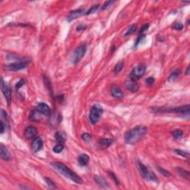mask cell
Listing matches in <instances>:
<instances>
[{"mask_svg":"<svg viewBox=\"0 0 190 190\" xmlns=\"http://www.w3.org/2000/svg\"><path fill=\"white\" fill-rule=\"evenodd\" d=\"M147 132V128L144 125H138L128 130L124 135V141L126 144L134 145L139 142Z\"/></svg>","mask_w":190,"mask_h":190,"instance_id":"cell-1","label":"cell"},{"mask_svg":"<svg viewBox=\"0 0 190 190\" xmlns=\"http://www.w3.org/2000/svg\"><path fill=\"white\" fill-rule=\"evenodd\" d=\"M51 165L60 174H62V175L65 176V177L68 178L73 182L76 183L77 184H82L83 183L82 178L77 174H76L74 172L70 169L68 166L64 164V163H61V162H51Z\"/></svg>","mask_w":190,"mask_h":190,"instance_id":"cell-2","label":"cell"},{"mask_svg":"<svg viewBox=\"0 0 190 190\" xmlns=\"http://www.w3.org/2000/svg\"><path fill=\"white\" fill-rule=\"evenodd\" d=\"M138 170L140 172L141 177L144 179L147 180L149 181H153V182L158 183V179H157V176L154 174L152 172L149 171L144 164L141 163H138Z\"/></svg>","mask_w":190,"mask_h":190,"instance_id":"cell-3","label":"cell"},{"mask_svg":"<svg viewBox=\"0 0 190 190\" xmlns=\"http://www.w3.org/2000/svg\"><path fill=\"white\" fill-rule=\"evenodd\" d=\"M103 113V109L100 105H94L91 107L89 114V120L92 125H95L102 117Z\"/></svg>","mask_w":190,"mask_h":190,"instance_id":"cell-4","label":"cell"},{"mask_svg":"<svg viewBox=\"0 0 190 190\" xmlns=\"http://www.w3.org/2000/svg\"><path fill=\"white\" fill-rule=\"evenodd\" d=\"M146 68L144 65H139L135 67L132 70V73L129 75L130 79L132 81H136L139 79L146 73Z\"/></svg>","mask_w":190,"mask_h":190,"instance_id":"cell-5","label":"cell"},{"mask_svg":"<svg viewBox=\"0 0 190 190\" xmlns=\"http://www.w3.org/2000/svg\"><path fill=\"white\" fill-rule=\"evenodd\" d=\"M30 60H22L19 61V62H13V63L9 64V65H5V68L7 70L11 71H20V70L24 69V68H27L29 65Z\"/></svg>","mask_w":190,"mask_h":190,"instance_id":"cell-6","label":"cell"},{"mask_svg":"<svg viewBox=\"0 0 190 190\" xmlns=\"http://www.w3.org/2000/svg\"><path fill=\"white\" fill-rule=\"evenodd\" d=\"M87 48L85 44H82L77 48L75 51H74L73 54V62L74 64H77L79 61L84 57L86 53Z\"/></svg>","mask_w":190,"mask_h":190,"instance_id":"cell-7","label":"cell"},{"mask_svg":"<svg viewBox=\"0 0 190 190\" xmlns=\"http://www.w3.org/2000/svg\"><path fill=\"white\" fill-rule=\"evenodd\" d=\"M1 88H2V91L4 94L5 100H6L7 103H8V106H10L11 103V91L10 87L8 86V84H6L4 82L3 79H2V83H1Z\"/></svg>","mask_w":190,"mask_h":190,"instance_id":"cell-8","label":"cell"},{"mask_svg":"<svg viewBox=\"0 0 190 190\" xmlns=\"http://www.w3.org/2000/svg\"><path fill=\"white\" fill-rule=\"evenodd\" d=\"M37 109L43 115L46 116V117H49L51 115V110L50 107L48 106L46 103H41L37 106Z\"/></svg>","mask_w":190,"mask_h":190,"instance_id":"cell-9","label":"cell"},{"mask_svg":"<svg viewBox=\"0 0 190 190\" xmlns=\"http://www.w3.org/2000/svg\"><path fill=\"white\" fill-rule=\"evenodd\" d=\"M0 156H1V158L5 161H9L12 158L9 150L3 144L0 145Z\"/></svg>","mask_w":190,"mask_h":190,"instance_id":"cell-10","label":"cell"},{"mask_svg":"<svg viewBox=\"0 0 190 190\" xmlns=\"http://www.w3.org/2000/svg\"><path fill=\"white\" fill-rule=\"evenodd\" d=\"M43 140L40 137H37V138H35L32 141L31 149L33 152H37L43 148Z\"/></svg>","mask_w":190,"mask_h":190,"instance_id":"cell-11","label":"cell"},{"mask_svg":"<svg viewBox=\"0 0 190 190\" xmlns=\"http://www.w3.org/2000/svg\"><path fill=\"white\" fill-rule=\"evenodd\" d=\"M83 12H84V10L83 9H77L74 10V11H71L69 14H68V17H67V20L68 22H71V21L74 20L77 18L82 16L83 14Z\"/></svg>","mask_w":190,"mask_h":190,"instance_id":"cell-12","label":"cell"},{"mask_svg":"<svg viewBox=\"0 0 190 190\" xmlns=\"http://www.w3.org/2000/svg\"><path fill=\"white\" fill-rule=\"evenodd\" d=\"M37 133V128H35L33 126H28L26 128L25 130V137L28 139H31V138H34Z\"/></svg>","mask_w":190,"mask_h":190,"instance_id":"cell-13","label":"cell"},{"mask_svg":"<svg viewBox=\"0 0 190 190\" xmlns=\"http://www.w3.org/2000/svg\"><path fill=\"white\" fill-rule=\"evenodd\" d=\"M94 180L95 182L97 183L100 186L106 189L110 188L108 183L107 182V181H106L103 177H101V176L99 175H95L94 177Z\"/></svg>","mask_w":190,"mask_h":190,"instance_id":"cell-14","label":"cell"},{"mask_svg":"<svg viewBox=\"0 0 190 190\" xmlns=\"http://www.w3.org/2000/svg\"><path fill=\"white\" fill-rule=\"evenodd\" d=\"M111 95H112V97H115V98L121 99L124 97L123 92L122 90L117 86H113L112 87H111Z\"/></svg>","mask_w":190,"mask_h":190,"instance_id":"cell-15","label":"cell"},{"mask_svg":"<svg viewBox=\"0 0 190 190\" xmlns=\"http://www.w3.org/2000/svg\"><path fill=\"white\" fill-rule=\"evenodd\" d=\"M114 140L109 138H103L99 140V146L102 149H107L113 143Z\"/></svg>","mask_w":190,"mask_h":190,"instance_id":"cell-16","label":"cell"},{"mask_svg":"<svg viewBox=\"0 0 190 190\" xmlns=\"http://www.w3.org/2000/svg\"><path fill=\"white\" fill-rule=\"evenodd\" d=\"M125 87H126V89L128 91H130L131 92H133V93L137 92L138 91V89H139V86L135 82V81L132 80L127 82L125 83Z\"/></svg>","mask_w":190,"mask_h":190,"instance_id":"cell-17","label":"cell"},{"mask_svg":"<svg viewBox=\"0 0 190 190\" xmlns=\"http://www.w3.org/2000/svg\"><path fill=\"white\" fill-rule=\"evenodd\" d=\"M41 115L43 114L38 111V110H33V111L30 112V116H29V119L30 121H33V122H38L41 120Z\"/></svg>","mask_w":190,"mask_h":190,"instance_id":"cell-18","label":"cell"},{"mask_svg":"<svg viewBox=\"0 0 190 190\" xmlns=\"http://www.w3.org/2000/svg\"><path fill=\"white\" fill-rule=\"evenodd\" d=\"M89 159L90 158H89V156L88 155H86V154H82L78 157V162H79V165H81V166H87L89 162Z\"/></svg>","mask_w":190,"mask_h":190,"instance_id":"cell-19","label":"cell"},{"mask_svg":"<svg viewBox=\"0 0 190 190\" xmlns=\"http://www.w3.org/2000/svg\"><path fill=\"white\" fill-rule=\"evenodd\" d=\"M175 170L180 176H181L184 178H186V179H189V171L184 169L181 168V167H176Z\"/></svg>","mask_w":190,"mask_h":190,"instance_id":"cell-20","label":"cell"},{"mask_svg":"<svg viewBox=\"0 0 190 190\" xmlns=\"http://www.w3.org/2000/svg\"><path fill=\"white\" fill-rule=\"evenodd\" d=\"M0 117H1V121L5 123V126L9 127V121H8V117L7 112L4 109L0 110Z\"/></svg>","mask_w":190,"mask_h":190,"instance_id":"cell-21","label":"cell"},{"mask_svg":"<svg viewBox=\"0 0 190 190\" xmlns=\"http://www.w3.org/2000/svg\"><path fill=\"white\" fill-rule=\"evenodd\" d=\"M137 28H138V26H137L136 24H133L132 26H131L128 29H127L125 33H124V36H125V37H128V36L133 34V33L136 31Z\"/></svg>","mask_w":190,"mask_h":190,"instance_id":"cell-22","label":"cell"},{"mask_svg":"<svg viewBox=\"0 0 190 190\" xmlns=\"http://www.w3.org/2000/svg\"><path fill=\"white\" fill-rule=\"evenodd\" d=\"M55 139L59 143H62V144L64 143V142L65 141V137H64L63 135H62V134L60 133V132H57V133L55 134Z\"/></svg>","mask_w":190,"mask_h":190,"instance_id":"cell-23","label":"cell"},{"mask_svg":"<svg viewBox=\"0 0 190 190\" xmlns=\"http://www.w3.org/2000/svg\"><path fill=\"white\" fill-rule=\"evenodd\" d=\"M172 135L175 139H180L184 135V132L181 129H175L172 132Z\"/></svg>","mask_w":190,"mask_h":190,"instance_id":"cell-24","label":"cell"},{"mask_svg":"<svg viewBox=\"0 0 190 190\" xmlns=\"http://www.w3.org/2000/svg\"><path fill=\"white\" fill-rule=\"evenodd\" d=\"M123 65H124V63L123 62H122V61L117 62V63L116 64L115 67H114V73L115 74L120 73V72L122 71L123 68Z\"/></svg>","mask_w":190,"mask_h":190,"instance_id":"cell-25","label":"cell"},{"mask_svg":"<svg viewBox=\"0 0 190 190\" xmlns=\"http://www.w3.org/2000/svg\"><path fill=\"white\" fill-rule=\"evenodd\" d=\"M44 180L45 181V183L47 184V185L50 187L51 189H57V186H56L55 184H54V181L50 178V177H44Z\"/></svg>","mask_w":190,"mask_h":190,"instance_id":"cell-26","label":"cell"},{"mask_svg":"<svg viewBox=\"0 0 190 190\" xmlns=\"http://www.w3.org/2000/svg\"><path fill=\"white\" fill-rule=\"evenodd\" d=\"M180 74H181V72H180L179 70H177V71H173L172 73L170 74V76L169 77V81H173L175 79H177L178 77H179Z\"/></svg>","mask_w":190,"mask_h":190,"instance_id":"cell-27","label":"cell"},{"mask_svg":"<svg viewBox=\"0 0 190 190\" xmlns=\"http://www.w3.org/2000/svg\"><path fill=\"white\" fill-rule=\"evenodd\" d=\"M63 149H64V146L62 144V143H59V144L56 145V146L53 148V151H54V152H55V153L57 154L62 152Z\"/></svg>","mask_w":190,"mask_h":190,"instance_id":"cell-28","label":"cell"},{"mask_svg":"<svg viewBox=\"0 0 190 190\" xmlns=\"http://www.w3.org/2000/svg\"><path fill=\"white\" fill-rule=\"evenodd\" d=\"M99 7H100V5H93V6H92L90 9H89L87 11H86V15H90V14H92V13H95V12H96V11L98 10Z\"/></svg>","mask_w":190,"mask_h":190,"instance_id":"cell-29","label":"cell"},{"mask_svg":"<svg viewBox=\"0 0 190 190\" xmlns=\"http://www.w3.org/2000/svg\"><path fill=\"white\" fill-rule=\"evenodd\" d=\"M175 153H177L178 155L182 156L184 157H189V153L188 152H186V151L184 150H181V149H175L174 150Z\"/></svg>","mask_w":190,"mask_h":190,"instance_id":"cell-30","label":"cell"},{"mask_svg":"<svg viewBox=\"0 0 190 190\" xmlns=\"http://www.w3.org/2000/svg\"><path fill=\"white\" fill-rule=\"evenodd\" d=\"M108 175H109L110 177H111V179L114 180V183L116 184V185H117V186L120 185V184H121V183H120V181H119V179L117 178V177L116 176V174H114V173L113 172L108 171Z\"/></svg>","mask_w":190,"mask_h":190,"instance_id":"cell-31","label":"cell"},{"mask_svg":"<svg viewBox=\"0 0 190 190\" xmlns=\"http://www.w3.org/2000/svg\"><path fill=\"white\" fill-rule=\"evenodd\" d=\"M114 2H115L114 1H107V2H105V3L101 6V11H104V10L108 8L110 6H111V5H113Z\"/></svg>","mask_w":190,"mask_h":190,"instance_id":"cell-32","label":"cell"},{"mask_svg":"<svg viewBox=\"0 0 190 190\" xmlns=\"http://www.w3.org/2000/svg\"><path fill=\"white\" fill-rule=\"evenodd\" d=\"M157 169H158V171L160 172L163 176H165V177H169V176L171 175V174H170V172L168 170L164 169L161 168V167H157Z\"/></svg>","mask_w":190,"mask_h":190,"instance_id":"cell-33","label":"cell"},{"mask_svg":"<svg viewBox=\"0 0 190 190\" xmlns=\"http://www.w3.org/2000/svg\"><path fill=\"white\" fill-rule=\"evenodd\" d=\"M25 83H26V79H21L19 82H16V86H15V89H16V90H19L22 86H23L24 85H25Z\"/></svg>","mask_w":190,"mask_h":190,"instance_id":"cell-34","label":"cell"},{"mask_svg":"<svg viewBox=\"0 0 190 190\" xmlns=\"http://www.w3.org/2000/svg\"><path fill=\"white\" fill-rule=\"evenodd\" d=\"M82 139L85 141V142H89L91 140V135L89 133H84L82 135Z\"/></svg>","mask_w":190,"mask_h":190,"instance_id":"cell-35","label":"cell"},{"mask_svg":"<svg viewBox=\"0 0 190 190\" xmlns=\"http://www.w3.org/2000/svg\"><path fill=\"white\" fill-rule=\"evenodd\" d=\"M173 28H174V30H181L184 28V26H183L181 22H176V23L174 24V26H173Z\"/></svg>","mask_w":190,"mask_h":190,"instance_id":"cell-36","label":"cell"},{"mask_svg":"<svg viewBox=\"0 0 190 190\" xmlns=\"http://www.w3.org/2000/svg\"><path fill=\"white\" fill-rule=\"evenodd\" d=\"M155 78H153L152 77H150L147 78V79H146V83L147 86H152L154 82H155Z\"/></svg>","mask_w":190,"mask_h":190,"instance_id":"cell-37","label":"cell"},{"mask_svg":"<svg viewBox=\"0 0 190 190\" xmlns=\"http://www.w3.org/2000/svg\"><path fill=\"white\" fill-rule=\"evenodd\" d=\"M5 129H6V126H5V123L1 121H0V133L3 134L4 132L5 131Z\"/></svg>","mask_w":190,"mask_h":190,"instance_id":"cell-38","label":"cell"},{"mask_svg":"<svg viewBox=\"0 0 190 190\" xmlns=\"http://www.w3.org/2000/svg\"><path fill=\"white\" fill-rule=\"evenodd\" d=\"M86 28H87L86 26H83L82 24H80L79 26H78L77 27V30H78V31H79V30H84Z\"/></svg>","mask_w":190,"mask_h":190,"instance_id":"cell-39","label":"cell"},{"mask_svg":"<svg viewBox=\"0 0 190 190\" xmlns=\"http://www.w3.org/2000/svg\"><path fill=\"white\" fill-rule=\"evenodd\" d=\"M189 74V66L187 68V70H186V74Z\"/></svg>","mask_w":190,"mask_h":190,"instance_id":"cell-40","label":"cell"}]
</instances>
